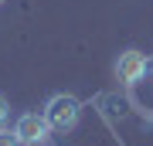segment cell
I'll use <instances>...</instances> for the list:
<instances>
[{"instance_id":"1","label":"cell","mask_w":153,"mask_h":146,"mask_svg":"<svg viewBox=\"0 0 153 146\" xmlns=\"http://www.w3.org/2000/svg\"><path fill=\"white\" fill-rule=\"evenodd\" d=\"M78 116H82V102H78L75 95H68V92L51 95L48 105H44V119H48V126H51L55 133H68V129H75Z\"/></svg>"},{"instance_id":"2","label":"cell","mask_w":153,"mask_h":146,"mask_svg":"<svg viewBox=\"0 0 153 146\" xmlns=\"http://www.w3.org/2000/svg\"><path fill=\"white\" fill-rule=\"evenodd\" d=\"M14 133H17V139H21V146H38L41 139H48V133H51V126L48 119H44V112H24L21 119H17L14 126Z\"/></svg>"},{"instance_id":"3","label":"cell","mask_w":153,"mask_h":146,"mask_svg":"<svg viewBox=\"0 0 153 146\" xmlns=\"http://www.w3.org/2000/svg\"><path fill=\"white\" fill-rule=\"evenodd\" d=\"M116 75H119V82H126V85H136V82L146 75V54L129 48L123 51L119 58H116Z\"/></svg>"},{"instance_id":"4","label":"cell","mask_w":153,"mask_h":146,"mask_svg":"<svg viewBox=\"0 0 153 146\" xmlns=\"http://www.w3.org/2000/svg\"><path fill=\"white\" fill-rule=\"evenodd\" d=\"M0 146H21V139H17V133H10L7 126H0Z\"/></svg>"},{"instance_id":"5","label":"cell","mask_w":153,"mask_h":146,"mask_svg":"<svg viewBox=\"0 0 153 146\" xmlns=\"http://www.w3.org/2000/svg\"><path fill=\"white\" fill-rule=\"evenodd\" d=\"M7 119H10V102L0 95V126H7Z\"/></svg>"},{"instance_id":"6","label":"cell","mask_w":153,"mask_h":146,"mask_svg":"<svg viewBox=\"0 0 153 146\" xmlns=\"http://www.w3.org/2000/svg\"><path fill=\"white\" fill-rule=\"evenodd\" d=\"M150 71H153V61H150Z\"/></svg>"},{"instance_id":"7","label":"cell","mask_w":153,"mask_h":146,"mask_svg":"<svg viewBox=\"0 0 153 146\" xmlns=\"http://www.w3.org/2000/svg\"><path fill=\"white\" fill-rule=\"evenodd\" d=\"M0 4H4V0H0Z\"/></svg>"}]
</instances>
